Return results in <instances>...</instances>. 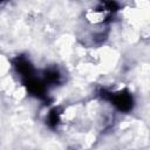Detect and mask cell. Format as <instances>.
I'll use <instances>...</instances> for the list:
<instances>
[{
    "label": "cell",
    "instance_id": "6",
    "mask_svg": "<svg viewBox=\"0 0 150 150\" xmlns=\"http://www.w3.org/2000/svg\"><path fill=\"white\" fill-rule=\"evenodd\" d=\"M103 1H105V0H103Z\"/></svg>",
    "mask_w": 150,
    "mask_h": 150
},
{
    "label": "cell",
    "instance_id": "2",
    "mask_svg": "<svg viewBox=\"0 0 150 150\" xmlns=\"http://www.w3.org/2000/svg\"><path fill=\"white\" fill-rule=\"evenodd\" d=\"M23 83L27 87V90L32 95L39 98H46V83L45 82H41L40 80L30 76L28 79H25Z\"/></svg>",
    "mask_w": 150,
    "mask_h": 150
},
{
    "label": "cell",
    "instance_id": "3",
    "mask_svg": "<svg viewBox=\"0 0 150 150\" xmlns=\"http://www.w3.org/2000/svg\"><path fill=\"white\" fill-rule=\"evenodd\" d=\"M13 66L18 74H20L23 80L33 76V66L25 56H16L13 60Z\"/></svg>",
    "mask_w": 150,
    "mask_h": 150
},
{
    "label": "cell",
    "instance_id": "4",
    "mask_svg": "<svg viewBox=\"0 0 150 150\" xmlns=\"http://www.w3.org/2000/svg\"><path fill=\"white\" fill-rule=\"evenodd\" d=\"M43 80H45V83L47 84H57L60 83L61 81V75L59 73L57 69L55 68H49V69H46L45 73H43Z\"/></svg>",
    "mask_w": 150,
    "mask_h": 150
},
{
    "label": "cell",
    "instance_id": "5",
    "mask_svg": "<svg viewBox=\"0 0 150 150\" xmlns=\"http://www.w3.org/2000/svg\"><path fill=\"white\" fill-rule=\"evenodd\" d=\"M59 122H60V112H59V109L57 108H54L48 114L47 124L50 128H56V125L59 124Z\"/></svg>",
    "mask_w": 150,
    "mask_h": 150
},
{
    "label": "cell",
    "instance_id": "1",
    "mask_svg": "<svg viewBox=\"0 0 150 150\" xmlns=\"http://www.w3.org/2000/svg\"><path fill=\"white\" fill-rule=\"evenodd\" d=\"M108 101H110L120 111H123V112L130 111L134 107L132 96L125 89L121 90V91H117V93H111Z\"/></svg>",
    "mask_w": 150,
    "mask_h": 150
}]
</instances>
